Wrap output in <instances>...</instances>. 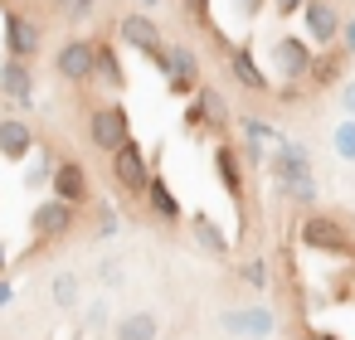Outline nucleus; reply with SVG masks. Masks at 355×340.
Instances as JSON below:
<instances>
[{"label":"nucleus","instance_id":"nucleus-1","mask_svg":"<svg viewBox=\"0 0 355 340\" xmlns=\"http://www.w3.org/2000/svg\"><path fill=\"white\" fill-rule=\"evenodd\" d=\"M297 238H302V248H311V253H326V258H355V229H350L340 214L306 209Z\"/></svg>","mask_w":355,"mask_h":340},{"label":"nucleus","instance_id":"nucleus-2","mask_svg":"<svg viewBox=\"0 0 355 340\" xmlns=\"http://www.w3.org/2000/svg\"><path fill=\"white\" fill-rule=\"evenodd\" d=\"M185 127H190L195 136H219V141H224V132L234 127L224 93H219V88H209V83H200V88L190 93V107H185Z\"/></svg>","mask_w":355,"mask_h":340},{"label":"nucleus","instance_id":"nucleus-3","mask_svg":"<svg viewBox=\"0 0 355 340\" xmlns=\"http://www.w3.org/2000/svg\"><path fill=\"white\" fill-rule=\"evenodd\" d=\"M88 141H93V151H103V156H112L117 146H127V141H132V117H127V107H122V102H98V107H88Z\"/></svg>","mask_w":355,"mask_h":340},{"label":"nucleus","instance_id":"nucleus-4","mask_svg":"<svg viewBox=\"0 0 355 340\" xmlns=\"http://www.w3.org/2000/svg\"><path fill=\"white\" fill-rule=\"evenodd\" d=\"M78 229V209L69 199H40L30 209V233H35V253L49 248V243H64L69 233Z\"/></svg>","mask_w":355,"mask_h":340},{"label":"nucleus","instance_id":"nucleus-5","mask_svg":"<svg viewBox=\"0 0 355 340\" xmlns=\"http://www.w3.org/2000/svg\"><path fill=\"white\" fill-rule=\"evenodd\" d=\"M107 170H112V180H117V190L122 195H146V185H151V161H146V146L141 141H127V146H117L112 156H107Z\"/></svg>","mask_w":355,"mask_h":340},{"label":"nucleus","instance_id":"nucleus-6","mask_svg":"<svg viewBox=\"0 0 355 340\" xmlns=\"http://www.w3.org/2000/svg\"><path fill=\"white\" fill-rule=\"evenodd\" d=\"M117 39L161 69V59H166V35H161V25H156L146 10H132V15H122V20H117Z\"/></svg>","mask_w":355,"mask_h":340},{"label":"nucleus","instance_id":"nucleus-7","mask_svg":"<svg viewBox=\"0 0 355 340\" xmlns=\"http://www.w3.org/2000/svg\"><path fill=\"white\" fill-rule=\"evenodd\" d=\"M54 73L69 83V88H88L93 83V39L73 35L54 49Z\"/></svg>","mask_w":355,"mask_h":340},{"label":"nucleus","instance_id":"nucleus-8","mask_svg":"<svg viewBox=\"0 0 355 340\" xmlns=\"http://www.w3.org/2000/svg\"><path fill=\"white\" fill-rule=\"evenodd\" d=\"M311 39H302V35H282V39H272V69H277V78L282 83H306V73H311Z\"/></svg>","mask_w":355,"mask_h":340},{"label":"nucleus","instance_id":"nucleus-9","mask_svg":"<svg viewBox=\"0 0 355 340\" xmlns=\"http://www.w3.org/2000/svg\"><path fill=\"white\" fill-rule=\"evenodd\" d=\"M40 49H44V30H40V20H30L25 10H6V54L10 59H40Z\"/></svg>","mask_w":355,"mask_h":340},{"label":"nucleus","instance_id":"nucleus-10","mask_svg":"<svg viewBox=\"0 0 355 340\" xmlns=\"http://www.w3.org/2000/svg\"><path fill=\"white\" fill-rule=\"evenodd\" d=\"M161 73H166V88L175 98H190L200 88V59L190 44H166V59H161Z\"/></svg>","mask_w":355,"mask_h":340},{"label":"nucleus","instance_id":"nucleus-11","mask_svg":"<svg viewBox=\"0 0 355 340\" xmlns=\"http://www.w3.org/2000/svg\"><path fill=\"white\" fill-rule=\"evenodd\" d=\"M49 190H54V199H69L73 209H88V204H93V185H88V170H83L78 156H59Z\"/></svg>","mask_w":355,"mask_h":340},{"label":"nucleus","instance_id":"nucleus-12","mask_svg":"<svg viewBox=\"0 0 355 340\" xmlns=\"http://www.w3.org/2000/svg\"><path fill=\"white\" fill-rule=\"evenodd\" d=\"M302 25H306V39L326 49V44H340L345 15H340L336 0H306V6H302Z\"/></svg>","mask_w":355,"mask_h":340},{"label":"nucleus","instance_id":"nucleus-13","mask_svg":"<svg viewBox=\"0 0 355 340\" xmlns=\"http://www.w3.org/2000/svg\"><path fill=\"white\" fill-rule=\"evenodd\" d=\"M0 93L15 107H35V64L30 59H0Z\"/></svg>","mask_w":355,"mask_h":340},{"label":"nucleus","instance_id":"nucleus-14","mask_svg":"<svg viewBox=\"0 0 355 340\" xmlns=\"http://www.w3.org/2000/svg\"><path fill=\"white\" fill-rule=\"evenodd\" d=\"M345 69H350V54H345L340 44H326V49H321V54L311 59L306 88H311V93H321V88H336V83H345V78H350Z\"/></svg>","mask_w":355,"mask_h":340},{"label":"nucleus","instance_id":"nucleus-15","mask_svg":"<svg viewBox=\"0 0 355 340\" xmlns=\"http://www.w3.org/2000/svg\"><path fill=\"white\" fill-rule=\"evenodd\" d=\"M268 170L277 185H297V180H311V156L297 141H277V151L268 156Z\"/></svg>","mask_w":355,"mask_h":340},{"label":"nucleus","instance_id":"nucleus-16","mask_svg":"<svg viewBox=\"0 0 355 340\" xmlns=\"http://www.w3.org/2000/svg\"><path fill=\"white\" fill-rule=\"evenodd\" d=\"M93 83H103L107 93H122L127 88V69H122V54H117V44L103 35V39H93Z\"/></svg>","mask_w":355,"mask_h":340},{"label":"nucleus","instance_id":"nucleus-17","mask_svg":"<svg viewBox=\"0 0 355 340\" xmlns=\"http://www.w3.org/2000/svg\"><path fill=\"white\" fill-rule=\"evenodd\" d=\"M35 146H40V136L25 117H0V156L6 161H25Z\"/></svg>","mask_w":355,"mask_h":340},{"label":"nucleus","instance_id":"nucleus-18","mask_svg":"<svg viewBox=\"0 0 355 340\" xmlns=\"http://www.w3.org/2000/svg\"><path fill=\"white\" fill-rule=\"evenodd\" d=\"M224 330L234 335H248V340H263L277 330V316L268 306H243V311H224Z\"/></svg>","mask_w":355,"mask_h":340},{"label":"nucleus","instance_id":"nucleus-19","mask_svg":"<svg viewBox=\"0 0 355 340\" xmlns=\"http://www.w3.org/2000/svg\"><path fill=\"white\" fill-rule=\"evenodd\" d=\"M224 59H229V73H234V83H239L243 93H272L268 73L258 69V59H253V54H248L243 44H234V49H229Z\"/></svg>","mask_w":355,"mask_h":340},{"label":"nucleus","instance_id":"nucleus-20","mask_svg":"<svg viewBox=\"0 0 355 340\" xmlns=\"http://www.w3.org/2000/svg\"><path fill=\"white\" fill-rule=\"evenodd\" d=\"M243 156H239V146H229V141H219L214 146V175H219V185L239 199V209H243Z\"/></svg>","mask_w":355,"mask_h":340},{"label":"nucleus","instance_id":"nucleus-21","mask_svg":"<svg viewBox=\"0 0 355 340\" xmlns=\"http://www.w3.org/2000/svg\"><path fill=\"white\" fill-rule=\"evenodd\" d=\"M161 335V316L156 311H127L112 321V340H156Z\"/></svg>","mask_w":355,"mask_h":340},{"label":"nucleus","instance_id":"nucleus-22","mask_svg":"<svg viewBox=\"0 0 355 340\" xmlns=\"http://www.w3.org/2000/svg\"><path fill=\"white\" fill-rule=\"evenodd\" d=\"M190 238H195L200 253H209V258H229V238H224V229H219L209 214H190Z\"/></svg>","mask_w":355,"mask_h":340},{"label":"nucleus","instance_id":"nucleus-23","mask_svg":"<svg viewBox=\"0 0 355 340\" xmlns=\"http://www.w3.org/2000/svg\"><path fill=\"white\" fill-rule=\"evenodd\" d=\"M146 209H151V219H161V224H175L185 209H180V199H175V190L161 180V175H151V185H146Z\"/></svg>","mask_w":355,"mask_h":340},{"label":"nucleus","instance_id":"nucleus-24","mask_svg":"<svg viewBox=\"0 0 355 340\" xmlns=\"http://www.w3.org/2000/svg\"><path fill=\"white\" fill-rule=\"evenodd\" d=\"M49 296H54V306H59V311H73V306L83 301V282H78L73 272H54V282H49Z\"/></svg>","mask_w":355,"mask_h":340},{"label":"nucleus","instance_id":"nucleus-25","mask_svg":"<svg viewBox=\"0 0 355 340\" xmlns=\"http://www.w3.org/2000/svg\"><path fill=\"white\" fill-rule=\"evenodd\" d=\"M88 209H93V238H117V229H122L117 209H112V204H103V199H93Z\"/></svg>","mask_w":355,"mask_h":340},{"label":"nucleus","instance_id":"nucleus-26","mask_svg":"<svg viewBox=\"0 0 355 340\" xmlns=\"http://www.w3.org/2000/svg\"><path fill=\"white\" fill-rule=\"evenodd\" d=\"M234 122L243 127V141H263V146H268V141H272V146L282 141V132H272V127H268L263 117H253V112H243V117H234Z\"/></svg>","mask_w":355,"mask_h":340},{"label":"nucleus","instance_id":"nucleus-27","mask_svg":"<svg viewBox=\"0 0 355 340\" xmlns=\"http://www.w3.org/2000/svg\"><path fill=\"white\" fill-rule=\"evenodd\" d=\"M54 165H59V156H35V165L25 170V190H44V185H54Z\"/></svg>","mask_w":355,"mask_h":340},{"label":"nucleus","instance_id":"nucleus-28","mask_svg":"<svg viewBox=\"0 0 355 340\" xmlns=\"http://www.w3.org/2000/svg\"><path fill=\"white\" fill-rule=\"evenodd\" d=\"M331 146H336V156H340V161H355V117L336 122V132H331Z\"/></svg>","mask_w":355,"mask_h":340},{"label":"nucleus","instance_id":"nucleus-29","mask_svg":"<svg viewBox=\"0 0 355 340\" xmlns=\"http://www.w3.org/2000/svg\"><path fill=\"white\" fill-rule=\"evenodd\" d=\"M282 199L302 204V209H316V180H297V185H277Z\"/></svg>","mask_w":355,"mask_h":340},{"label":"nucleus","instance_id":"nucleus-30","mask_svg":"<svg viewBox=\"0 0 355 340\" xmlns=\"http://www.w3.org/2000/svg\"><path fill=\"white\" fill-rule=\"evenodd\" d=\"M239 277H243L253 292H268V282H272V272H268V262H263V258H248V262L239 267Z\"/></svg>","mask_w":355,"mask_h":340},{"label":"nucleus","instance_id":"nucleus-31","mask_svg":"<svg viewBox=\"0 0 355 340\" xmlns=\"http://www.w3.org/2000/svg\"><path fill=\"white\" fill-rule=\"evenodd\" d=\"M49 6H54V10H64L69 20H88V15L103 6V0H49Z\"/></svg>","mask_w":355,"mask_h":340},{"label":"nucleus","instance_id":"nucleus-32","mask_svg":"<svg viewBox=\"0 0 355 340\" xmlns=\"http://www.w3.org/2000/svg\"><path fill=\"white\" fill-rule=\"evenodd\" d=\"M98 282H103V292H117V287L127 282V277H122V262H117V258H103V262H98Z\"/></svg>","mask_w":355,"mask_h":340},{"label":"nucleus","instance_id":"nucleus-33","mask_svg":"<svg viewBox=\"0 0 355 340\" xmlns=\"http://www.w3.org/2000/svg\"><path fill=\"white\" fill-rule=\"evenodd\" d=\"M107 316H112V306H107V296H98V301H88L83 325H88V330H103V325H107Z\"/></svg>","mask_w":355,"mask_h":340},{"label":"nucleus","instance_id":"nucleus-34","mask_svg":"<svg viewBox=\"0 0 355 340\" xmlns=\"http://www.w3.org/2000/svg\"><path fill=\"white\" fill-rule=\"evenodd\" d=\"M306 93H311L306 83H282V88H277V102H302Z\"/></svg>","mask_w":355,"mask_h":340},{"label":"nucleus","instance_id":"nucleus-35","mask_svg":"<svg viewBox=\"0 0 355 340\" xmlns=\"http://www.w3.org/2000/svg\"><path fill=\"white\" fill-rule=\"evenodd\" d=\"M185 10H190V20H195V25H205V30H209V0H185Z\"/></svg>","mask_w":355,"mask_h":340},{"label":"nucleus","instance_id":"nucleus-36","mask_svg":"<svg viewBox=\"0 0 355 340\" xmlns=\"http://www.w3.org/2000/svg\"><path fill=\"white\" fill-rule=\"evenodd\" d=\"M340 107H345V117H355V78L340 83Z\"/></svg>","mask_w":355,"mask_h":340},{"label":"nucleus","instance_id":"nucleus-37","mask_svg":"<svg viewBox=\"0 0 355 340\" xmlns=\"http://www.w3.org/2000/svg\"><path fill=\"white\" fill-rule=\"evenodd\" d=\"M268 6H272L277 15H302V6H306V0H268Z\"/></svg>","mask_w":355,"mask_h":340},{"label":"nucleus","instance_id":"nucleus-38","mask_svg":"<svg viewBox=\"0 0 355 340\" xmlns=\"http://www.w3.org/2000/svg\"><path fill=\"white\" fill-rule=\"evenodd\" d=\"M340 49L355 59V20H345V25H340Z\"/></svg>","mask_w":355,"mask_h":340},{"label":"nucleus","instance_id":"nucleus-39","mask_svg":"<svg viewBox=\"0 0 355 340\" xmlns=\"http://www.w3.org/2000/svg\"><path fill=\"white\" fill-rule=\"evenodd\" d=\"M263 6H268V0H234V10H239L243 20H253V15H258Z\"/></svg>","mask_w":355,"mask_h":340},{"label":"nucleus","instance_id":"nucleus-40","mask_svg":"<svg viewBox=\"0 0 355 340\" xmlns=\"http://www.w3.org/2000/svg\"><path fill=\"white\" fill-rule=\"evenodd\" d=\"M10 296H15V287H10L6 277H0V311H6V306H10Z\"/></svg>","mask_w":355,"mask_h":340},{"label":"nucleus","instance_id":"nucleus-41","mask_svg":"<svg viewBox=\"0 0 355 340\" xmlns=\"http://www.w3.org/2000/svg\"><path fill=\"white\" fill-rule=\"evenodd\" d=\"M6 267H10V253H6V238H0V277H6Z\"/></svg>","mask_w":355,"mask_h":340},{"label":"nucleus","instance_id":"nucleus-42","mask_svg":"<svg viewBox=\"0 0 355 340\" xmlns=\"http://www.w3.org/2000/svg\"><path fill=\"white\" fill-rule=\"evenodd\" d=\"M141 6H161V0H141Z\"/></svg>","mask_w":355,"mask_h":340}]
</instances>
